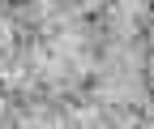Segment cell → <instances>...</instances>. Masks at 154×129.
<instances>
[{
    "label": "cell",
    "instance_id": "6da1fadb",
    "mask_svg": "<svg viewBox=\"0 0 154 129\" xmlns=\"http://www.w3.org/2000/svg\"><path fill=\"white\" fill-rule=\"evenodd\" d=\"M150 9H154V0H150Z\"/></svg>",
    "mask_w": 154,
    "mask_h": 129
}]
</instances>
